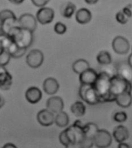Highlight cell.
Instances as JSON below:
<instances>
[{
	"mask_svg": "<svg viewBox=\"0 0 132 148\" xmlns=\"http://www.w3.org/2000/svg\"><path fill=\"white\" fill-rule=\"evenodd\" d=\"M132 91L131 81L128 80L124 77L115 74L111 76V87H110V94L111 98L114 101L115 97L118 95L124 93L125 92Z\"/></svg>",
	"mask_w": 132,
	"mask_h": 148,
	"instance_id": "cell-3",
	"label": "cell"
},
{
	"mask_svg": "<svg viewBox=\"0 0 132 148\" xmlns=\"http://www.w3.org/2000/svg\"><path fill=\"white\" fill-rule=\"evenodd\" d=\"M37 23L38 22L36 16L30 13L23 14L18 18L19 26L23 29L30 30L31 32H35V30L36 29Z\"/></svg>",
	"mask_w": 132,
	"mask_h": 148,
	"instance_id": "cell-7",
	"label": "cell"
},
{
	"mask_svg": "<svg viewBox=\"0 0 132 148\" xmlns=\"http://www.w3.org/2000/svg\"><path fill=\"white\" fill-rule=\"evenodd\" d=\"M131 5H126L125 7H124V9H122V11L124 12L126 15H127L129 18H131L132 16V11H131Z\"/></svg>",
	"mask_w": 132,
	"mask_h": 148,
	"instance_id": "cell-36",
	"label": "cell"
},
{
	"mask_svg": "<svg viewBox=\"0 0 132 148\" xmlns=\"http://www.w3.org/2000/svg\"><path fill=\"white\" fill-rule=\"evenodd\" d=\"M75 18L77 23L84 25V24H87L88 23H90L92 18V14L89 9L82 8L76 11Z\"/></svg>",
	"mask_w": 132,
	"mask_h": 148,
	"instance_id": "cell-17",
	"label": "cell"
},
{
	"mask_svg": "<svg viewBox=\"0 0 132 148\" xmlns=\"http://www.w3.org/2000/svg\"><path fill=\"white\" fill-rule=\"evenodd\" d=\"M0 18L4 21L8 18H17L14 12L9 9H3L0 12Z\"/></svg>",
	"mask_w": 132,
	"mask_h": 148,
	"instance_id": "cell-30",
	"label": "cell"
},
{
	"mask_svg": "<svg viewBox=\"0 0 132 148\" xmlns=\"http://www.w3.org/2000/svg\"><path fill=\"white\" fill-rule=\"evenodd\" d=\"M80 144L82 148H92L93 146H94V139L84 137V139L82 140Z\"/></svg>",
	"mask_w": 132,
	"mask_h": 148,
	"instance_id": "cell-32",
	"label": "cell"
},
{
	"mask_svg": "<svg viewBox=\"0 0 132 148\" xmlns=\"http://www.w3.org/2000/svg\"><path fill=\"white\" fill-rule=\"evenodd\" d=\"M112 136L114 139V140L118 142V143L124 142L129 137L128 129L123 125H118L116 127H114Z\"/></svg>",
	"mask_w": 132,
	"mask_h": 148,
	"instance_id": "cell-16",
	"label": "cell"
},
{
	"mask_svg": "<svg viewBox=\"0 0 132 148\" xmlns=\"http://www.w3.org/2000/svg\"><path fill=\"white\" fill-rule=\"evenodd\" d=\"M2 148H18L16 147L14 143H6Z\"/></svg>",
	"mask_w": 132,
	"mask_h": 148,
	"instance_id": "cell-39",
	"label": "cell"
},
{
	"mask_svg": "<svg viewBox=\"0 0 132 148\" xmlns=\"http://www.w3.org/2000/svg\"><path fill=\"white\" fill-rule=\"evenodd\" d=\"M98 73L95 69L89 68L82 73L80 74L79 80L80 84L83 85H94L97 80Z\"/></svg>",
	"mask_w": 132,
	"mask_h": 148,
	"instance_id": "cell-12",
	"label": "cell"
},
{
	"mask_svg": "<svg viewBox=\"0 0 132 148\" xmlns=\"http://www.w3.org/2000/svg\"><path fill=\"white\" fill-rule=\"evenodd\" d=\"M114 101L122 108H128L132 103V94L131 92H125L115 97Z\"/></svg>",
	"mask_w": 132,
	"mask_h": 148,
	"instance_id": "cell-18",
	"label": "cell"
},
{
	"mask_svg": "<svg viewBox=\"0 0 132 148\" xmlns=\"http://www.w3.org/2000/svg\"><path fill=\"white\" fill-rule=\"evenodd\" d=\"M127 64L129 65L130 67L132 69V53L128 56V60H127Z\"/></svg>",
	"mask_w": 132,
	"mask_h": 148,
	"instance_id": "cell-42",
	"label": "cell"
},
{
	"mask_svg": "<svg viewBox=\"0 0 132 148\" xmlns=\"http://www.w3.org/2000/svg\"><path fill=\"white\" fill-rule=\"evenodd\" d=\"M97 61L100 65H104V66L110 65L112 62L111 55L109 52L106 50L100 51L97 56Z\"/></svg>",
	"mask_w": 132,
	"mask_h": 148,
	"instance_id": "cell-24",
	"label": "cell"
},
{
	"mask_svg": "<svg viewBox=\"0 0 132 148\" xmlns=\"http://www.w3.org/2000/svg\"><path fill=\"white\" fill-rule=\"evenodd\" d=\"M118 148H132V147L130 145L129 143H124V142H122V143H118Z\"/></svg>",
	"mask_w": 132,
	"mask_h": 148,
	"instance_id": "cell-38",
	"label": "cell"
},
{
	"mask_svg": "<svg viewBox=\"0 0 132 148\" xmlns=\"http://www.w3.org/2000/svg\"><path fill=\"white\" fill-rule=\"evenodd\" d=\"M59 140H60V143H61L62 145L64 146V147H66L67 144H69V140H68V138H67V134H66L65 130H63V131L60 134V135H59Z\"/></svg>",
	"mask_w": 132,
	"mask_h": 148,
	"instance_id": "cell-34",
	"label": "cell"
},
{
	"mask_svg": "<svg viewBox=\"0 0 132 148\" xmlns=\"http://www.w3.org/2000/svg\"><path fill=\"white\" fill-rule=\"evenodd\" d=\"M36 120L43 127H50L54 123L55 116L54 113L49 110L48 109H43L37 113Z\"/></svg>",
	"mask_w": 132,
	"mask_h": 148,
	"instance_id": "cell-10",
	"label": "cell"
},
{
	"mask_svg": "<svg viewBox=\"0 0 132 148\" xmlns=\"http://www.w3.org/2000/svg\"><path fill=\"white\" fill-rule=\"evenodd\" d=\"M79 95L81 99L89 105H95L101 103L93 85L81 84L79 89Z\"/></svg>",
	"mask_w": 132,
	"mask_h": 148,
	"instance_id": "cell-4",
	"label": "cell"
},
{
	"mask_svg": "<svg viewBox=\"0 0 132 148\" xmlns=\"http://www.w3.org/2000/svg\"><path fill=\"white\" fill-rule=\"evenodd\" d=\"M98 126L94 123H87L83 125V130L84 133V136L87 138L94 139L95 134L98 131Z\"/></svg>",
	"mask_w": 132,
	"mask_h": 148,
	"instance_id": "cell-23",
	"label": "cell"
},
{
	"mask_svg": "<svg viewBox=\"0 0 132 148\" xmlns=\"http://www.w3.org/2000/svg\"><path fill=\"white\" fill-rule=\"evenodd\" d=\"M55 124L59 127L63 128V127H67L69 125V116L66 112L63 110L60 113H56L55 116Z\"/></svg>",
	"mask_w": 132,
	"mask_h": 148,
	"instance_id": "cell-21",
	"label": "cell"
},
{
	"mask_svg": "<svg viewBox=\"0 0 132 148\" xmlns=\"http://www.w3.org/2000/svg\"><path fill=\"white\" fill-rule=\"evenodd\" d=\"M9 2H12V3H13V4L16 5H19L21 3H23L25 0H9Z\"/></svg>",
	"mask_w": 132,
	"mask_h": 148,
	"instance_id": "cell-40",
	"label": "cell"
},
{
	"mask_svg": "<svg viewBox=\"0 0 132 148\" xmlns=\"http://www.w3.org/2000/svg\"><path fill=\"white\" fill-rule=\"evenodd\" d=\"M2 21L0 18V33H2Z\"/></svg>",
	"mask_w": 132,
	"mask_h": 148,
	"instance_id": "cell-44",
	"label": "cell"
},
{
	"mask_svg": "<svg viewBox=\"0 0 132 148\" xmlns=\"http://www.w3.org/2000/svg\"><path fill=\"white\" fill-rule=\"evenodd\" d=\"M43 89L46 94L54 95L58 92L60 89V84L55 78L48 77L43 81Z\"/></svg>",
	"mask_w": 132,
	"mask_h": 148,
	"instance_id": "cell-15",
	"label": "cell"
},
{
	"mask_svg": "<svg viewBox=\"0 0 132 148\" xmlns=\"http://www.w3.org/2000/svg\"><path fill=\"white\" fill-rule=\"evenodd\" d=\"M111 76L107 72H101L98 73L97 80L93 85L101 103L113 101L110 94Z\"/></svg>",
	"mask_w": 132,
	"mask_h": 148,
	"instance_id": "cell-1",
	"label": "cell"
},
{
	"mask_svg": "<svg viewBox=\"0 0 132 148\" xmlns=\"http://www.w3.org/2000/svg\"><path fill=\"white\" fill-rule=\"evenodd\" d=\"M11 55L6 50H3L0 53V66H6L9 64V61L11 60Z\"/></svg>",
	"mask_w": 132,
	"mask_h": 148,
	"instance_id": "cell-27",
	"label": "cell"
},
{
	"mask_svg": "<svg viewBox=\"0 0 132 148\" xmlns=\"http://www.w3.org/2000/svg\"><path fill=\"white\" fill-rule=\"evenodd\" d=\"M54 16L55 12L53 9L49 7H42L37 11L36 18L38 23L42 25H46L53 22Z\"/></svg>",
	"mask_w": 132,
	"mask_h": 148,
	"instance_id": "cell-8",
	"label": "cell"
},
{
	"mask_svg": "<svg viewBox=\"0 0 132 148\" xmlns=\"http://www.w3.org/2000/svg\"><path fill=\"white\" fill-rule=\"evenodd\" d=\"M65 148H82L81 147L80 143H76V142H74V143H69V144H67Z\"/></svg>",
	"mask_w": 132,
	"mask_h": 148,
	"instance_id": "cell-37",
	"label": "cell"
},
{
	"mask_svg": "<svg viewBox=\"0 0 132 148\" xmlns=\"http://www.w3.org/2000/svg\"><path fill=\"white\" fill-rule=\"evenodd\" d=\"M16 25H19L18 18H8V19L2 21V33L7 34L11 28Z\"/></svg>",
	"mask_w": 132,
	"mask_h": 148,
	"instance_id": "cell-25",
	"label": "cell"
},
{
	"mask_svg": "<svg viewBox=\"0 0 132 148\" xmlns=\"http://www.w3.org/2000/svg\"><path fill=\"white\" fill-rule=\"evenodd\" d=\"M70 110L72 113L76 117L83 116L86 113V106L83 102L76 101L70 106Z\"/></svg>",
	"mask_w": 132,
	"mask_h": 148,
	"instance_id": "cell-22",
	"label": "cell"
},
{
	"mask_svg": "<svg viewBox=\"0 0 132 148\" xmlns=\"http://www.w3.org/2000/svg\"><path fill=\"white\" fill-rule=\"evenodd\" d=\"M85 2L87 4H89V5H94L96 4L99 0H84Z\"/></svg>",
	"mask_w": 132,
	"mask_h": 148,
	"instance_id": "cell-41",
	"label": "cell"
},
{
	"mask_svg": "<svg viewBox=\"0 0 132 148\" xmlns=\"http://www.w3.org/2000/svg\"><path fill=\"white\" fill-rule=\"evenodd\" d=\"M53 29H54V32H55L56 33H57V34L59 35H63L67 32V25H65L64 23H61V22H58V23H56L55 25H54Z\"/></svg>",
	"mask_w": 132,
	"mask_h": 148,
	"instance_id": "cell-31",
	"label": "cell"
},
{
	"mask_svg": "<svg viewBox=\"0 0 132 148\" xmlns=\"http://www.w3.org/2000/svg\"><path fill=\"white\" fill-rule=\"evenodd\" d=\"M7 35L11 37L19 47L22 48H29L32 44L34 39L33 32L23 29L19 25L11 28Z\"/></svg>",
	"mask_w": 132,
	"mask_h": 148,
	"instance_id": "cell-2",
	"label": "cell"
},
{
	"mask_svg": "<svg viewBox=\"0 0 132 148\" xmlns=\"http://www.w3.org/2000/svg\"><path fill=\"white\" fill-rule=\"evenodd\" d=\"M116 20L118 23H119L120 24H122V25H124L128 22L129 20V17L126 15V14L124 12L121 10V11H119L118 12H117L116 14Z\"/></svg>",
	"mask_w": 132,
	"mask_h": 148,
	"instance_id": "cell-29",
	"label": "cell"
},
{
	"mask_svg": "<svg viewBox=\"0 0 132 148\" xmlns=\"http://www.w3.org/2000/svg\"><path fill=\"white\" fill-rule=\"evenodd\" d=\"M26 49L25 48H22V47H19L18 49L15 52V53L11 56L12 58L14 59H19V58L23 57V56L25 55V53H26Z\"/></svg>",
	"mask_w": 132,
	"mask_h": 148,
	"instance_id": "cell-33",
	"label": "cell"
},
{
	"mask_svg": "<svg viewBox=\"0 0 132 148\" xmlns=\"http://www.w3.org/2000/svg\"><path fill=\"white\" fill-rule=\"evenodd\" d=\"M26 63L30 68L37 69L42 66L44 61V55L43 52L37 49H33L30 51L25 58Z\"/></svg>",
	"mask_w": 132,
	"mask_h": 148,
	"instance_id": "cell-6",
	"label": "cell"
},
{
	"mask_svg": "<svg viewBox=\"0 0 132 148\" xmlns=\"http://www.w3.org/2000/svg\"><path fill=\"white\" fill-rule=\"evenodd\" d=\"M112 48L117 54L124 55L130 49L129 41L125 37L118 36L112 41Z\"/></svg>",
	"mask_w": 132,
	"mask_h": 148,
	"instance_id": "cell-9",
	"label": "cell"
},
{
	"mask_svg": "<svg viewBox=\"0 0 132 148\" xmlns=\"http://www.w3.org/2000/svg\"><path fill=\"white\" fill-rule=\"evenodd\" d=\"M13 42L9 36L4 33H0V45L2 46L3 50H7Z\"/></svg>",
	"mask_w": 132,
	"mask_h": 148,
	"instance_id": "cell-26",
	"label": "cell"
},
{
	"mask_svg": "<svg viewBox=\"0 0 132 148\" xmlns=\"http://www.w3.org/2000/svg\"><path fill=\"white\" fill-rule=\"evenodd\" d=\"M12 85V76L6 69V66H0V89L8 90Z\"/></svg>",
	"mask_w": 132,
	"mask_h": 148,
	"instance_id": "cell-14",
	"label": "cell"
},
{
	"mask_svg": "<svg viewBox=\"0 0 132 148\" xmlns=\"http://www.w3.org/2000/svg\"><path fill=\"white\" fill-rule=\"evenodd\" d=\"M76 11V5L70 2H65L60 9V13L64 18H71Z\"/></svg>",
	"mask_w": 132,
	"mask_h": 148,
	"instance_id": "cell-20",
	"label": "cell"
},
{
	"mask_svg": "<svg viewBox=\"0 0 132 148\" xmlns=\"http://www.w3.org/2000/svg\"><path fill=\"white\" fill-rule=\"evenodd\" d=\"M89 68H90V63L83 59H79V60H76L72 66V69L74 73L78 75L82 73L83 72H84Z\"/></svg>",
	"mask_w": 132,
	"mask_h": 148,
	"instance_id": "cell-19",
	"label": "cell"
},
{
	"mask_svg": "<svg viewBox=\"0 0 132 148\" xmlns=\"http://www.w3.org/2000/svg\"><path fill=\"white\" fill-rule=\"evenodd\" d=\"M46 109L56 114L63 111L64 108V102L61 97L57 96L50 97L46 101Z\"/></svg>",
	"mask_w": 132,
	"mask_h": 148,
	"instance_id": "cell-11",
	"label": "cell"
},
{
	"mask_svg": "<svg viewBox=\"0 0 132 148\" xmlns=\"http://www.w3.org/2000/svg\"><path fill=\"white\" fill-rule=\"evenodd\" d=\"M4 104H5V99L4 98L0 95V109L2 108V106H4Z\"/></svg>",
	"mask_w": 132,
	"mask_h": 148,
	"instance_id": "cell-43",
	"label": "cell"
},
{
	"mask_svg": "<svg viewBox=\"0 0 132 148\" xmlns=\"http://www.w3.org/2000/svg\"><path fill=\"white\" fill-rule=\"evenodd\" d=\"M25 97L30 103L36 104L41 100L43 93L41 90L37 86H30L25 91Z\"/></svg>",
	"mask_w": 132,
	"mask_h": 148,
	"instance_id": "cell-13",
	"label": "cell"
},
{
	"mask_svg": "<svg viewBox=\"0 0 132 148\" xmlns=\"http://www.w3.org/2000/svg\"><path fill=\"white\" fill-rule=\"evenodd\" d=\"M113 120L117 123H124L127 120V114L124 111H120V112H116L113 114Z\"/></svg>",
	"mask_w": 132,
	"mask_h": 148,
	"instance_id": "cell-28",
	"label": "cell"
},
{
	"mask_svg": "<svg viewBox=\"0 0 132 148\" xmlns=\"http://www.w3.org/2000/svg\"><path fill=\"white\" fill-rule=\"evenodd\" d=\"M2 51H3V49H2V46H1V45H0V53H2Z\"/></svg>",
	"mask_w": 132,
	"mask_h": 148,
	"instance_id": "cell-45",
	"label": "cell"
},
{
	"mask_svg": "<svg viewBox=\"0 0 132 148\" xmlns=\"http://www.w3.org/2000/svg\"><path fill=\"white\" fill-rule=\"evenodd\" d=\"M113 136L107 130H98L94 137V144L97 148H107L111 145Z\"/></svg>",
	"mask_w": 132,
	"mask_h": 148,
	"instance_id": "cell-5",
	"label": "cell"
},
{
	"mask_svg": "<svg viewBox=\"0 0 132 148\" xmlns=\"http://www.w3.org/2000/svg\"><path fill=\"white\" fill-rule=\"evenodd\" d=\"M50 0H31V2L35 6L42 8V7H45L46 4H48Z\"/></svg>",
	"mask_w": 132,
	"mask_h": 148,
	"instance_id": "cell-35",
	"label": "cell"
}]
</instances>
